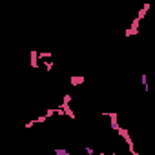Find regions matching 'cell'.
<instances>
[{"instance_id": "cell-1", "label": "cell", "mask_w": 155, "mask_h": 155, "mask_svg": "<svg viewBox=\"0 0 155 155\" xmlns=\"http://www.w3.org/2000/svg\"><path fill=\"white\" fill-rule=\"evenodd\" d=\"M150 8H151V4H150V2H146V4H144V6L140 8V11H139V15H137V17H139L140 20H142V18H144V17L148 15V11H150Z\"/></svg>"}, {"instance_id": "cell-2", "label": "cell", "mask_w": 155, "mask_h": 155, "mask_svg": "<svg viewBox=\"0 0 155 155\" xmlns=\"http://www.w3.org/2000/svg\"><path fill=\"white\" fill-rule=\"evenodd\" d=\"M38 58H40V57H38V51H29V60H31V66H33V68L38 66V62H37Z\"/></svg>"}, {"instance_id": "cell-3", "label": "cell", "mask_w": 155, "mask_h": 155, "mask_svg": "<svg viewBox=\"0 0 155 155\" xmlns=\"http://www.w3.org/2000/svg\"><path fill=\"white\" fill-rule=\"evenodd\" d=\"M82 82H84V77H71V82L69 84L71 86H81Z\"/></svg>"}, {"instance_id": "cell-4", "label": "cell", "mask_w": 155, "mask_h": 155, "mask_svg": "<svg viewBox=\"0 0 155 155\" xmlns=\"http://www.w3.org/2000/svg\"><path fill=\"white\" fill-rule=\"evenodd\" d=\"M44 68H46V71H51V69H53V62H51L49 58H46V62H44Z\"/></svg>"}, {"instance_id": "cell-5", "label": "cell", "mask_w": 155, "mask_h": 155, "mask_svg": "<svg viewBox=\"0 0 155 155\" xmlns=\"http://www.w3.org/2000/svg\"><path fill=\"white\" fill-rule=\"evenodd\" d=\"M140 81H142V86H144V88H146V91H148V90H150V86H148V79H146V75H144V73L140 75Z\"/></svg>"}, {"instance_id": "cell-6", "label": "cell", "mask_w": 155, "mask_h": 155, "mask_svg": "<svg viewBox=\"0 0 155 155\" xmlns=\"http://www.w3.org/2000/svg\"><path fill=\"white\" fill-rule=\"evenodd\" d=\"M55 113H57V108H49V110H46V115H48V117H53Z\"/></svg>"}, {"instance_id": "cell-7", "label": "cell", "mask_w": 155, "mask_h": 155, "mask_svg": "<svg viewBox=\"0 0 155 155\" xmlns=\"http://www.w3.org/2000/svg\"><path fill=\"white\" fill-rule=\"evenodd\" d=\"M69 102H71V95H69V93H66V95H64V101H62V104H69Z\"/></svg>"}, {"instance_id": "cell-8", "label": "cell", "mask_w": 155, "mask_h": 155, "mask_svg": "<svg viewBox=\"0 0 155 155\" xmlns=\"http://www.w3.org/2000/svg\"><path fill=\"white\" fill-rule=\"evenodd\" d=\"M55 153H57V155H69V151H68V150H58V148L55 150Z\"/></svg>"}]
</instances>
